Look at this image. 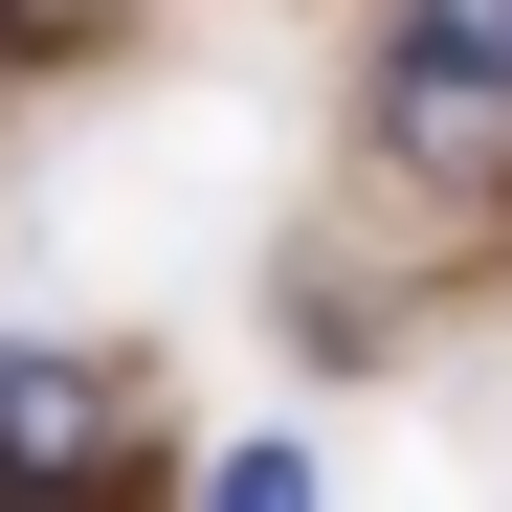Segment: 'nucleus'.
Masks as SVG:
<instances>
[{"label":"nucleus","instance_id":"obj_1","mask_svg":"<svg viewBox=\"0 0 512 512\" xmlns=\"http://www.w3.org/2000/svg\"><path fill=\"white\" fill-rule=\"evenodd\" d=\"M379 112H401L423 156H468V134L512 112V0H401V45H379Z\"/></svg>","mask_w":512,"mask_h":512},{"label":"nucleus","instance_id":"obj_2","mask_svg":"<svg viewBox=\"0 0 512 512\" xmlns=\"http://www.w3.org/2000/svg\"><path fill=\"white\" fill-rule=\"evenodd\" d=\"M90 446H112V379H90V357H23V334H0V468H23V490H67Z\"/></svg>","mask_w":512,"mask_h":512},{"label":"nucleus","instance_id":"obj_3","mask_svg":"<svg viewBox=\"0 0 512 512\" xmlns=\"http://www.w3.org/2000/svg\"><path fill=\"white\" fill-rule=\"evenodd\" d=\"M201 512H312V446H223V490Z\"/></svg>","mask_w":512,"mask_h":512}]
</instances>
